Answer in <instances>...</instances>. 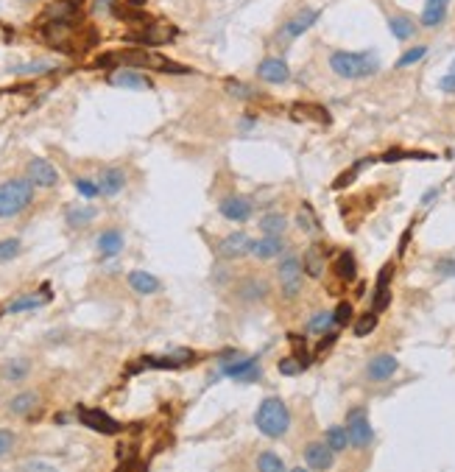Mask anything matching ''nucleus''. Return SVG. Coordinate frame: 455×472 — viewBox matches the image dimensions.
Listing matches in <instances>:
<instances>
[{"label":"nucleus","mask_w":455,"mask_h":472,"mask_svg":"<svg viewBox=\"0 0 455 472\" xmlns=\"http://www.w3.org/2000/svg\"><path fill=\"white\" fill-rule=\"evenodd\" d=\"M319 8H302V11H296V14H290L288 20L283 23V28H280V40L285 42H290V40H296V37H302L307 28H313L316 25V20H319Z\"/></svg>","instance_id":"nucleus-10"},{"label":"nucleus","mask_w":455,"mask_h":472,"mask_svg":"<svg viewBox=\"0 0 455 472\" xmlns=\"http://www.w3.org/2000/svg\"><path fill=\"white\" fill-rule=\"evenodd\" d=\"M330 67L341 78H366L380 70V59L369 51H336L330 57Z\"/></svg>","instance_id":"nucleus-3"},{"label":"nucleus","mask_w":455,"mask_h":472,"mask_svg":"<svg viewBox=\"0 0 455 472\" xmlns=\"http://www.w3.org/2000/svg\"><path fill=\"white\" fill-rule=\"evenodd\" d=\"M397 372H399V360L389 353L374 355V358L366 363V377H369L372 383H386V380H391Z\"/></svg>","instance_id":"nucleus-15"},{"label":"nucleus","mask_w":455,"mask_h":472,"mask_svg":"<svg viewBox=\"0 0 455 472\" xmlns=\"http://www.w3.org/2000/svg\"><path fill=\"white\" fill-rule=\"evenodd\" d=\"M48 70H54V64H48V61H25V64L11 67V73H48Z\"/></svg>","instance_id":"nucleus-45"},{"label":"nucleus","mask_w":455,"mask_h":472,"mask_svg":"<svg viewBox=\"0 0 455 472\" xmlns=\"http://www.w3.org/2000/svg\"><path fill=\"white\" fill-rule=\"evenodd\" d=\"M34 201V184L28 179H8L0 184V218L20 216Z\"/></svg>","instance_id":"nucleus-4"},{"label":"nucleus","mask_w":455,"mask_h":472,"mask_svg":"<svg viewBox=\"0 0 455 472\" xmlns=\"http://www.w3.org/2000/svg\"><path fill=\"white\" fill-rule=\"evenodd\" d=\"M333 274L336 280H341L343 285H349L355 277H358V260L352 252H341L336 260H333Z\"/></svg>","instance_id":"nucleus-27"},{"label":"nucleus","mask_w":455,"mask_h":472,"mask_svg":"<svg viewBox=\"0 0 455 472\" xmlns=\"http://www.w3.org/2000/svg\"><path fill=\"white\" fill-rule=\"evenodd\" d=\"M78 422L81 425H87V427H93L95 433H104V436H114V433H120V422L110 416L107 411H101V408H78Z\"/></svg>","instance_id":"nucleus-12"},{"label":"nucleus","mask_w":455,"mask_h":472,"mask_svg":"<svg viewBox=\"0 0 455 472\" xmlns=\"http://www.w3.org/2000/svg\"><path fill=\"white\" fill-rule=\"evenodd\" d=\"M427 3H447V0H427Z\"/></svg>","instance_id":"nucleus-60"},{"label":"nucleus","mask_w":455,"mask_h":472,"mask_svg":"<svg viewBox=\"0 0 455 472\" xmlns=\"http://www.w3.org/2000/svg\"><path fill=\"white\" fill-rule=\"evenodd\" d=\"M252 123H254V118H243L240 120V129H243V131H249V129H252Z\"/></svg>","instance_id":"nucleus-57"},{"label":"nucleus","mask_w":455,"mask_h":472,"mask_svg":"<svg viewBox=\"0 0 455 472\" xmlns=\"http://www.w3.org/2000/svg\"><path fill=\"white\" fill-rule=\"evenodd\" d=\"M374 327H377V313H374V310H369V313H363V316L355 321L352 333H355L358 338H366V336H372V333H374Z\"/></svg>","instance_id":"nucleus-41"},{"label":"nucleus","mask_w":455,"mask_h":472,"mask_svg":"<svg viewBox=\"0 0 455 472\" xmlns=\"http://www.w3.org/2000/svg\"><path fill=\"white\" fill-rule=\"evenodd\" d=\"M290 120L296 123H313V126H330L333 115L327 112V107L313 104V101H299L290 107Z\"/></svg>","instance_id":"nucleus-13"},{"label":"nucleus","mask_w":455,"mask_h":472,"mask_svg":"<svg viewBox=\"0 0 455 472\" xmlns=\"http://www.w3.org/2000/svg\"><path fill=\"white\" fill-rule=\"evenodd\" d=\"M330 330H336V321H333V310H321V313H316L310 321H307V333H316V336H324V333H330Z\"/></svg>","instance_id":"nucleus-35"},{"label":"nucleus","mask_w":455,"mask_h":472,"mask_svg":"<svg viewBox=\"0 0 455 472\" xmlns=\"http://www.w3.org/2000/svg\"><path fill=\"white\" fill-rule=\"evenodd\" d=\"M436 196H439V187H430V190H427V193L422 196V204H430V201H433Z\"/></svg>","instance_id":"nucleus-55"},{"label":"nucleus","mask_w":455,"mask_h":472,"mask_svg":"<svg viewBox=\"0 0 455 472\" xmlns=\"http://www.w3.org/2000/svg\"><path fill=\"white\" fill-rule=\"evenodd\" d=\"M324 439H327V444H330L333 453H341V450L349 447V433H346L343 425H330L327 433H324Z\"/></svg>","instance_id":"nucleus-34"},{"label":"nucleus","mask_w":455,"mask_h":472,"mask_svg":"<svg viewBox=\"0 0 455 472\" xmlns=\"http://www.w3.org/2000/svg\"><path fill=\"white\" fill-rule=\"evenodd\" d=\"M257 76L263 81H268V84H285L290 78V67L280 57H268V59H263L257 64Z\"/></svg>","instance_id":"nucleus-21"},{"label":"nucleus","mask_w":455,"mask_h":472,"mask_svg":"<svg viewBox=\"0 0 455 472\" xmlns=\"http://www.w3.org/2000/svg\"><path fill=\"white\" fill-rule=\"evenodd\" d=\"M324 266H327V249H324L321 243H313V246L305 252V257H302V269H305L307 277L319 280V277L324 274Z\"/></svg>","instance_id":"nucleus-23"},{"label":"nucleus","mask_w":455,"mask_h":472,"mask_svg":"<svg viewBox=\"0 0 455 472\" xmlns=\"http://www.w3.org/2000/svg\"><path fill=\"white\" fill-rule=\"evenodd\" d=\"M389 28H391V34H394L397 40H410V37H413V31H416L413 20H410V17H405V14H394V17L389 20Z\"/></svg>","instance_id":"nucleus-36"},{"label":"nucleus","mask_w":455,"mask_h":472,"mask_svg":"<svg viewBox=\"0 0 455 472\" xmlns=\"http://www.w3.org/2000/svg\"><path fill=\"white\" fill-rule=\"evenodd\" d=\"M196 360L193 350H184V347H173L165 355H157V358H143V366H154V369H182L187 363Z\"/></svg>","instance_id":"nucleus-17"},{"label":"nucleus","mask_w":455,"mask_h":472,"mask_svg":"<svg viewBox=\"0 0 455 472\" xmlns=\"http://www.w3.org/2000/svg\"><path fill=\"white\" fill-rule=\"evenodd\" d=\"M427 54V48L425 45H419V48H410V51H405L402 57L397 59V67H410V64H416V61L422 59Z\"/></svg>","instance_id":"nucleus-47"},{"label":"nucleus","mask_w":455,"mask_h":472,"mask_svg":"<svg viewBox=\"0 0 455 472\" xmlns=\"http://www.w3.org/2000/svg\"><path fill=\"white\" fill-rule=\"evenodd\" d=\"M391 277H394V263H386V266L380 269V274H377V291L389 288V285H391Z\"/></svg>","instance_id":"nucleus-50"},{"label":"nucleus","mask_w":455,"mask_h":472,"mask_svg":"<svg viewBox=\"0 0 455 472\" xmlns=\"http://www.w3.org/2000/svg\"><path fill=\"white\" fill-rule=\"evenodd\" d=\"M14 444H17V436H14L11 430L0 427V459H3V456H8V453L14 450Z\"/></svg>","instance_id":"nucleus-49"},{"label":"nucleus","mask_w":455,"mask_h":472,"mask_svg":"<svg viewBox=\"0 0 455 472\" xmlns=\"http://www.w3.org/2000/svg\"><path fill=\"white\" fill-rule=\"evenodd\" d=\"M296 224L305 230V235H319V232H321V221H319V216L313 213V207H310V204H302V207H299Z\"/></svg>","instance_id":"nucleus-32"},{"label":"nucleus","mask_w":455,"mask_h":472,"mask_svg":"<svg viewBox=\"0 0 455 472\" xmlns=\"http://www.w3.org/2000/svg\"><path fill=\"white\" fill-rule=\"evenodd\" d=\"M285 230H288V216H283V213H266L260 218V232L263 235H283Z\"/></svg>","instance_id":"nucleus-33"},{"label":"nucleus","mask_w":455,"mask_h":472,"mask_svg":"<svg viewBox=\"0 0 455 472\" xmlns=\"http://www.w3.org/2000/svg\"><path fill=\"white\" fill-rule=\"evenodd\" d=\"M37 408H40V394L37 391H20L8 400V413H14V416H31Z\"/></svg>","instance_id":"nucleus-26"},{"label":"nucleus","mask_w":455,"mask_h":472,"mask_svg":"<svg viewBox=\"0 0 455 472\" xmlns=\"http://www.w3.org/2000/svg\"><path fill=\"white\" fill-rule=\"evenodd\" d=\"M25 174H28V182L37 184V187H54L59 182V171L48 163V160H40L34 157L28 165H25Z\"/></svg>","instance_id":"nucleus-19"},{"label":"nucleus","mask_w":455,"mask_h":472,"mask_svg":"<svg viewBox=\"0 0 455 472\" xmlns=\"http://www.w3.org/2000/svg\"><path fill=\"white\" fill-rule=\"evenodd\" d=\"M290 472H310V470H305V467H293Z\"/></svg>","instance_id":"nucleus-58"},{"label":"nucleus","mask_w":455,"mask_h":472,"mask_svg":"<svg viewBox=\"0 0 455 472\" xmlns=\"http://www.w3.org/2000/svg\"><path fill=\"white\" fill-rule=\"evenodd\" d=\"M305 464H307V470L327 472L336 464V453L330 450L327 442H310L305 447Z\"/></svg>","instance_id":"nucleus-16"},{"label":"nucleus","mask_w":455,"mask_h":472,"mask_svg":"<svg viewBox=\"0 0 455 472\" xmlns=\"http://www.w3.org/2000/svg\"><path fill=\"white\" fill-rule=\"evenodd\" d=\"M224 87H227L229 95L237 98V101H252V98H257V90H252L249 84H243V81H237V78H227Z\"/></svg>","instance_id":"nucleus-40"},{"label":"nucleus","mask_w":455,"mask_h":472,"mask_svg":"<svg viewBox=\"0 0 455 472\" xmlns=\"http://www.w3.org/2000/svg\"><path fill=\"white\" fill-rule=\"evenodd\" d=\"M277 369L283 372L285 377H296V374H302V372H305V363H302L299 358H293V355H288V358H280V363H277Z\"/></svg>","instance_id":"nucleus-44"},{"label":"nucleus","mask_w":455,"mask_h":472,"mask_svg":"<svg viewBox=\"0 0 455 472\" xmlns=\"http://www.w3.org/2000/svg\"><path fill=\"white\" fill-rule=\"evenodd\" d=\"M349 319H352V305H349V302H341V305L333 310V321H336V327H346Z\"/></svg>","instance_id":"nucleus-48"},{"label":"nucleus","mask_w":455,"mask_h":472,"mask_svg":"<svg viewBox=\"0 0 455 472\" xmlns=\"http://www.w3.org/2000/svg\"><path fill=\"white\" fill-rule=\"evenodd\" d=\"M110 84H112V87H123V90H148V87H151V81H148L143 73H137L134 67H120V70H114L112 76H110Z\"/></svg>","instance_id":"nucleus-22"},{"label":"nucleus","mask_w":455,"mask_h":472,"mask_svg":"<svg viewBox=\"0 0 455 472\" xmlns=\"http://www.w3.org/2000/svg\"><path fill=\"white\" fill-rule=\"evenodd\" d=\"M254 427L268 436V439H283L290 427V411L280 397H266L260 406H257V413H254Z\"/></svg>","instance_id":"nucleus-2"},{"label":"nucleus","mask_w":455,"mask_h":472,"mask_svg":"<svg viewBox=\"0 0 455 472\" xmlns=\"http://www.w3.org/2000/svg\"><path fill=\"white\" fill-rule=\"evenodd\" d=\"M78 14H81L78 0H54L51 6H45L42 17H40V25H48V23H67V25H76V23H78Z\"/></svg>","instance_id":"nucleus-9"},{"label":"nucleus","mask_w":455,"mask_h":472,"mask_svg":"<svg viewBox=\"0 0 455 472\" xmlns=\"http://www.w3.org/2000/svg\"><path fill=\"white\" fill-rule=\"evenodd\" d=\"M277 277H280V288L283 296L293 299V296L302 291V280H305V269H302V257L296 254H285L277 266Z\"/></svg>","instance_id":"nucleus-8"},{"label":"nucleus","mask_w":455,"mask_h":472,"mask_svg":"<svg viewBox=\"0 0 455 472\" xmlns=\"http://www.w3.org/2000/svg\"><path fill=\"white\" fill-rule=\"evenodd\" d=\"M218 254H221L224 260H240V257L252 254V237L246 235V232H232V235L221 237Z\"/></svg>","instance_id":"nucleus-18"},{"label":"nucleus","mask_w":455,"mask_h":472,"mask_svg":"<svg viewBox=\"0 0 455 472\" xmlns=\"http://www.w3.org/2000/svg\"><path fill=\"white\" fill-rule=\"evenodd\" d=\"M444 14H447V3H427L422 11V25L433 28V25L444 23Z\"/></svg>","instance_id":"nucleus-38"},{"label":"nucleus","mask_w":455,"mask_h":472,"mask_svg":"<svg viewBox=\"0 0 455 472\" xmlns=\"http://www.w3.org/2000/svg\"><path fill=\"white\" fill-rule=\"evenodd\" d=\"M372 163H374V160H372V157H366V160H360V163H355L352 168H346V171H343L341 177H338V179H336V182H333V190H343L346 184H352L355 179L360 177V171H363L366 165H372Z\"/></svg>","instance_id":"nucleus-39"},{"label":"nucleus","mask_w":455,"mask_h":472,"mask_svg":"<svg viewBox=\"0 0 455 472\" xmlns=\"http://www.w3.org/2000/svg\"><path fill=\"white\" fill-rule=\"evenodd\" d=\"M346 433H349V444L358 447V450H366L372 442H374V430H372V422L366 416V408H352L346 413Z\"/></svg>","instance_id":"nucleus-7"},{"label":"nucleus","mask_w":455,"mask_h":472,"mask_svg":"<svg viewBox=\"0 0 455 472\" xmlns=\"http://www.w3.org/2000/svg\"><path fill=\"white\" fill-rule=\"evenodd\" d=\"M114 472H129V467H117Z\"/></svg>","instance_id":"nucleus-59"},{"label":"nucleus","mask_w":455,"mask_h":472,"mask_svg":"<svg viewBox=\"0 0 455 472\" xmlns=\"http://www.w3.org/2000/svg\"><path fill=\"white\" fill-rule=\"evenodd\" d=\"M221 377H229V380H237V383H254L263 377V366L257 363V358L252 355H240L237 350H227L221 353Z\"/></svg>","instance_id":"nucleus-5"},{"label":"nucleus","mask_w":455,"mask_h":472,"mask_svg":"<svg viewBox=\"0 0 455 472\" xmlns=\"http://www.w3.org/2000/svg\"><path fill=\"white\" fill-rule=\"evenodd\" d=\"M28 374H31V363H28L25 358H11V360H6L3 369H0V377L8 380V383H23Z\"/></svg>","instance_id":"nucleus-28"},{"label":"nucleus","mask_w":455,"mask_h":472,"mask_svg":"<svg viewBox=\"0 0 455 472\" xmlns=\"http://www.w3.org/2000/svg\"><path fill=\"white\" fill-rule=\"evenodd\" d=\"M436 271H439V277H455V260L453 257L439 260V263H436Z\"/></svg>","instance_id":"nucleus-53"},{"label":"nucleus","mask_w":455,"mask_h":472,"mask_svg":"<svg viewBox=\"0 0 455 472\" xmlns=\"http://www.w3.org/2000/svg\"><path fill=\"white\" fill-rule=\"evenodd\" d=\"M235 294H237V299H240V302H246V305H257V302H263L266 296L271 294V283H268L266 277L249 274V277L237 280V285H235Z\"/></svg>","instance_id":"nucleus-11"},{"label":"nucleus","mask_w":455,"mask_h":472,"mask_svg":"<svg viewBox=\"0 0 455 472\" xmlns=\"http://www.w3.org/2000/svg\"><path fill=\"white\" fill-rule=\"evenodd\" d=\"M98 213H95V207H78V204H70L67 210H64V221L70 224V227H76V230H81V227H87V224H93V218H95Z\"/></svg>","instance_id":"nucleus-31"},{"label":"nucleus","mask_w":455,"mask_h":472,"mask_svg":"<svg viewBox=\"0 0 455 472\" xmlns=\"http://www.w3.org/2000/svg\"><path fill=\"white\" fill-rule=\"evenodd\" d=\"M399 160H433V154L425 151H402V148H391L383 154V163H399Z\"/></svg>","instance_id":"nucleus-42"},{"label":"nucleus","mask_w":455,"mask_h":472,"mask_svg":"<svg viewBox=\"0 0 455 472\" xmlns=\"http://www.w3.org/2000/svg\"><path fill=\"white\" fill-rule=\"evenodd\" d=\"M218 210H221V216H224L227 221H235V224H243V221H249V218L254 216L252 199H249V196H240V193L227 196V199L218 204Z\"/></svg>","instance_id":"nucleus-14"},{"label":"nucleus","mask_w":455,"mask_h":472,"mask_svg":"<svg viewBox=\"0 0 455 472\" xmlns=\"http://www.w3.org/2000/svg\"><path fill=\"white\" fill-rule=\"evenodd\" d=\"M285 249H288V243H285L283 235H266L252 240V257L254 260H277V257H283Z\"/></svg>","instance_id":"nucleus-20"},{"label":"nucleus","mask_w":455,"mask_h":472,"mask_svg":"<svg viewBox=\"0 0 455 472\" xmlns=\"http://www.w3.org/2000/svg\"><path fill=\"white\" fill-rule=\"evenodd\" d=\"M20 472H59L54 464H48V461H25L23 467H20Z\"/></svg>","instance_id":"nucleus-52"},{"label":"nucleus","mask_w":455,"mask_h":472,"mask_svg":"<svg viewBox=\"0 0 455 472\" xmlns=\"http://www.w3.org/2000/svg\"><path fill=\"white\" fill-rule=\"evenodd\" d=\"M410 232H413V227H408V230H405V235H402V240H399V254L405 252V246H408V240H410Z\"/></svg>","instance_id":"nucleus-56"},{"label":"nucleus","mask_w":455,"mask_h":472,"mask_svg":"<svg viewBox=\"0 0 455 472\" xmlns=\"http://www.w3.org/2000/svg\"><path fill=\"white\" fill-rule=\"evenodd\" d=\"M257 472H288V467L274 450H263L257 456Z\"/></svg>","instance_id":"nucleus-37"},{"label":"nucleus","mask_w":455,"mask_h":472,"mask_svg":"<svg viewBox=\"0 0 455 472\" xmlns=\"http://www.w3.org/2000/svg\"><path fill=\"white\" fill-rule=\"evenodd\" d=\"M123 232L120 230H104L101 235H98V252H101V257H114V254H120V249H123Z\"/></svg>","instance_id":"nucleus-30"},{"label":"nucleus","mask_w":455,"mask_h":472,"mask_svg":"<svg viewBox=\"0 0 455 472\" xmlns=\"http://www.w3.org/2000/svg\"><path fill=\"white\" fill-rule=\"evenodd\" d=\"M444 93H455V61H453V67L444 73V78H442V84H439Z\"/></svg>","instance_id":"nucleus-54"},{"label":"nucleus","mask_w":455,"mask_h":472,"mask_svg":"<svg viewBox=\"0 0 455 472\" xmlns=\"http://www.w3.org/2000/svg\"><path fill=\"white\" fill-rule=\"evenodd\" d=\"M98 67H107V64H123V67H146V70H160V73H187V67L176 64V61L165 59L160 54H151L148 48H126V51H117V54H107L95 61Z\"/></svg>","instance_id":"nucleus-1"},{"label":"nucleus","mask_w":455,"mask_h":472,"mask_svg":"<svg viewBox=\"0 0 455 472\" xmlns=\"http://www.w3.org/2000/svg\"><path fill=\"white\" fill-rule=\"evenodd\" d=\"M48 299H51L48 288H42V294L20 296V299H14L11 305H6V313H25V310H37V307H42Z\"/></svg>","instance_id":"nucleus-29"},{"label":"nucleus","mask_w":455,"mask_h":472,"mask_svg":"<svg viewBox=\"0 0 455 472\" xmlns=\"http://www.w3.org/2000/svg\"><path fill=\"white\" fill-rule=\"evenodd\" d=\"M20 249H23L20 237H3V240H0V263L14 260V257L20 254Z\"/></svg>","instance_id":"nucleus-43"},{"label":"nucleus","mask_w":455,"mask_h":472,"mask_svg":"<svg viewBox=\"0 0 455 472\" xmlns=\"http://www.w3.org/2000/svg\"><path fill=\"white\" fill-rule=\"evenodd\" d=\"M173 34H176V28H173L171 23L151 17V20H146L143 25L131 28V31L126 34V40L134 42L137 48H151V45H165V42H171Z\"/></svg>","instance_id":"nucleus-6"},{"label":"nucleus","mask_w":455,"mask_h":472,"mask_svg":"<svg viewBox=\"0 0 455 472\" xmlns=\"http://www.w3.org/2000/svg\"><path fill=\"white\" fill-rule=\"evenodd\" d=\"M123 187H126V174H123V168H107V171H101V177H98V190H101V196L112 199Z\"/></svg>","instance_id":"nucleus-25"},{"label":"nucleus","mask_w":455,"mask_h":472,"mask_svg":"<svg viewBox=\"0 0 455 472\" xmlns=\"http://www.w3.org/2000/svg\"><path fill=\"white\" fill-rule=\"evenodd\" d=\"M372 305H374V313L386 310V307L391 305V291H389V288H383V291H374V299H372Z\"/></svg>","instance_id":"nucleus-51"},{"label":"nucleus","mask_w":455,"mask_h":472,"mask_svg":"<svg viewBox=\"0 0 455 472\" xmlns=\"http://www.w3.org/2000/svg\"><path fill=\"white\" fill-rule=\"evenodd\" d=\"M76 190L84 196V199H95V196H101V190H98V182H93V179H76Z\"/></svg>","instance_id":"nucleus-46"},{"label":"nucleus","mask_w":455,"mask_h":472,"mask_svg":"<svg viewBox=\"0 0 455 472\" xmlns=\"http://www.w3.org/2000/svg\"><path fill=\"white\" fill-rule=\"evenodd\" d=\"M126 283H129V288L131 291H137V294L148 296V294H160L162 291V283L154 277V274H148V271H129V277H126Z\"/></svg>","instance_id":"nucleus-24"}]
</instances>
